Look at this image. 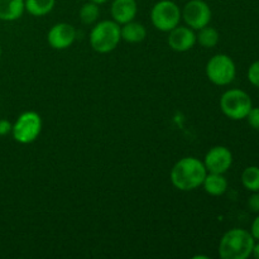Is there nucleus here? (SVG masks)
<instances>
[{
    "label": "nucleus",
    "mask_w": 259,
    "mask_h": 259,
    "mask_svg": "<svg viewBox=\"0 0 259 259\" xmlns=\"http://www.w3.org/2000/svg\"><path fill=\"white\" fill-rule=\"evenodd\" d=\"M206 175L204 162L195 157H185L172 167L171 181L181 191H192L201 186Z\"/></svg>",
    "instance_id": "obj_1"
},
{
    "label": "nucleus",
    "mask_w": 259,
    "mask_h": 259,
    "mask_svg": "<svg viewBox=\"0 0 259 259\" xmlns=\"http://www.w3.org/2000/svg\"><path fill=\"white\" fill-rule=\"evenodd\" d=\"M255 239L244 229L229 230L223 235L219 244V255L223 259H247L252 255Z\"/></svg>",
    "instance_id": "obj_2"
},
{
    "label": "nucleus",
    "mask_w": 259,
    "mask_h": 259,
    "mask_svg": "<svg viewBox=\"0 0 259 259\" xmlns=\"http://www.w3.org/2000/svg\"><path fill=\"white\" fill-rule=\"evenodd\" d=\"M121 40L120 27L114 20H103L93 28L90 45L99 53H109L115 50Z\"/></svg>",
    "instance_id": "obj_3"
},
{
    "label": "nucleus",
    "mask_w": 259,
    "mask_h": 259,
    "mask_svg": "<svg viewBox=\"0 0 259 259\" xmlns=\"http://www.w3.org/2000/svg\"><path fill=\"white\" fill-rule=\"evenodd\" d=\"M253 108L250 96L240 89H230L220 98V109L232 120H243Z\"/></svg>",
    "instance_id": "obj_4"
},
{
    "label": "nucleus",
    "mask_w": 259,
    "mask_h": 259,
    "mask_svg": "<svg viewBox=\"0 0 259 259\" xmlns=\"http://www.w3.org/2000/svg\"><path fill=\"white\" fill-rule=\"evenodd\" d=\"M42 131V119L35 111H25L13 124V138L20 144H29L38 138Z\"/></svg>",
    "instance_id": "obj_5"
},
{
    "label": "nucleus",
    "mask_w": 259,
    "mask_h": 259,
    "mask_svg": "<svg viewBox=\"0 0 259 259\" xmlns=\"http://www.w3.org/2000/svg\"><path fill=\"white\" fill-rule=\"evenodd\" d=\"M151 19L156 29L161 32H169L180 24L181 10L175 2L161 0L152 8Z\"/></svg>",
    "instance_id": "obj_6"
},
{
    "label": "nucleus",
    "mask_w": 259,
    "mask_h": 259,
    "mask_svg": "<svg viewBox=\"0 0 259 259\" xmlns=\"http://www.w3.org/2000/svg\"><path fill=\"white\" fill-rule=\"evenodd\" d=\"M237 67L228 55H215L206 65V76L212 83L218 86L229 85L234 81Z\"/></svg>",
    "instance_id": "obj_7"
},
{
    "label": "nucleus",
    "mask_w": 259,
    "mask_h": 259,
    "mask_svg": "<svg viewBox=\"0 0 259 259\" xmlns=\"http://www.w3.org/2000/svg\"><path fill=\"white\" fill-rule=\"evenodd\" d=\"M181 17L184 18L187 27L199 30L209 25L211 20V9L204 0H190L184 7Z\"/></svg>",
    "instance_id": "obj_8"
},
{
    "label": "nucleus",
    "mask_w": 259,
    "mask_h": 259,
    "mask_svg": "<svg viewBox=\"0 0 259 259\" xmlns=\"http://www.w3.org/2000/svg\"><path fill=\"white\" fill-rule=\"evenodd\" d=\"M207 172L224 175L233 164V154L227 147H212L205 156L204 161Z\"/></svg>",
    "instance_id": "obj_9"
},
{
    "label": "nucleus",
    "mask_w": 259,
    "mask_h": 259,
    "mask_svg": "<svg viewBox=\"0 0 259 259\" xmlns=\"http://www.w3.org/2000/svg\"><path fill=\"white\" fill-rule=\"evenodd\" d=\"M76 39V29L68 23H58L50 29L47 40L53 50H66Z\"/></svg>",
    "instance_id": "obj_10"
},
{
    "label": "nucleus",
    "mask_w": 259,
    "mask_h": 259,
    "mask_svg": "<svg viewBox=\"0 0 259 259\" xmlns=\"http://www.w3.org/2000/svg\"><path fill=\"white\" fill-rule=\"evenodd\" d=\"M168 33V46L176 52H186L196 43V34L190 27H182L179 24Z\"/></svg>",
    "instance_id": "obj_11"
},
{
    "label": "nucleus",
    "mask_w": 259,
    "mask_h": 259,
    "mask_svg": "<svg viewBox=\"0 0 259 259\" xmlns=\"http://www.w3.org/2000/svg\"><path fill=\"white\" fill-rule=\"evenodd\" d=\"M138 5L136 0H114L111 4V17L118 24H125L136 18Z\"/></svg>",
    "instance_id": "obj_12"
},
{
    "label": "nucleus",
    "mask_w": 259,
    "mask_h": 259,
    "mask_svg": "<svg viewBox=\"0 0 259 259\" xmlns=\"http://www.w3.org/2000/svg\"><path fill=\"white\" fill-rule=\"evenodd\" d=\"M24 0H0V20L13 22L24 13Z\"/></svg>",
    "instance_id": "obj_13"
},
{
    "label": "nucleus",
    "mask_w": 259,
    "mask_h": 259,
    "mask_svg": "<svg viewBox=\"0 0 259 259\" xmlns=\"http://www.w3.org/2000/svg\"><path fill=\"white\" fill-rule=\"evenodd\" d=\"M204 190L211 196H222L228 190V181L222 174H209L202 182Z\"/></svg>",
    "instance_id": "obj_14"
},
{
    "label": "nucleus",
    "mask_w": 259,
    "mask_h": 259,
    "mask_svg": "<svg viewBox=\"0 0 259 259\" xmlns=\"http://www.w3.org/2000/svg\"><path fill=\"white\" fill-rule=\"evenodd\" d=\"M121 39L128 43H139L143 42L147 37V29L143 24L136 22H129L123 24L120 28Z\"/></svg>",
    "instance_id": "obj_15"
},
{
    "label": "nucleus",
    "mask_w": 259,
    "mask_h": 259,
    "mask_svg": "<svg viewBox=\"0 0 259 259\" xmlns=\"http://www.w3.org/2000/svg\"><path fill=\"white\" fill-rule=\"evenodd\" d=\"M56 0H24L25 10L33 17H43L52 12Z\"/></svg>",
    "instance_id": "obj_16"
},
{
    "label": "nucleus",
    "mask_w": 259,
    "mask_h": 259,
    "mask_svg": "<svg viewBox=\"0 0 259 259\" xmlns=\"http://www.w3.org/2000/svg\"><path fill=\"white\" fill-rule=\"evenodd\" d=\"M220 34L215 28L206 27L199 29V34L196 35V42L200 43V46H202L204 48H212L219 43Z\"/></svg>",
    "instance_id": "obj_17"
},
{
    "label": "nucleus",
    "mask_w": 259,
    "mask_h": 259,
    "mask_svg": "<svg viewBox=\"0 0 259 259\" xmlns=\"http://www.w3.org/2000/svg\"><path fill=\"white\" fill-rule=\"evenodd\" d=\"M242 184L248 191H259V167H247L242 174Z\"/></svg>",
    "instance_id": "obj_18"
},
{
    "label": "nucleus",
    "mask_w": 259,
    "mask_h": 259,
    "mask_svg": "<svg viewBox=\"0 0 259 259\" xmlns=\"http://www.w3.org/2000/svg\"><path fill=\"white\" fill-rule=\"evenodd\" d=\"M100 9L99 5L93 2H88L81 7L80 9V19L85 25H91L99 19Z\"/></svg>",
    "instance_id": "obj_19"
},
{
    "label": "nucleus",
    "mask_w": 259,
    "mask_h": 259,
    "mask_svg": "<svg viewBox=\"0 0 259 259\" xmlns=\"http://www.w3.org/2000/svg\"><path fill=\"white\" fill-rule=\"evenodd\" d=\"M248 80L255 88H259V60L253 62L248 68Z\"/></svg>",
    "instance_id": "obj_20"
},
{
    "label": "nucleus",
    "mask_w": 259,
    "mask_h": 259,
    "mask_svg": "<svg viewBox=\"0 0 259 259\" xmlns=\"http://www.w3.org/2000/svg\"><path fill=\"white\" fill-rule=\"evenodd\" d=\"M248 124L255 131H259V108H252L248 113L247 118Z\"/></svg>",
    "instance_id": "obj_21"
},
{
    "label": "nucleus",
    "mask_w": 259,
    "mask_h": 259,
    "mask_svg": "<svg viewBox=\"0 0 259 259\" xmlns=\"http://www.w3.org/2000/svg\"><path fill=\"white\" fill-rule=\"evenodd\" d=\"M248 207L250 209V211L253 212H259V191L253 192L252 196L248 200Z\"/></svg>",
    "instance_id": "obj_22"
},
{
    "label": "nucleus",
    "mask_w": 259,
    "mask_h": 259,
    "mask_svg": "<svg viewBox=\"0 0 259 259\" xmlns=\"http://www.w3.org/2000/svg\"><path fill=\"white\" fill-rule=\"evenodd\" d=\"M13 124L10 123L7 119H0V137L8 136L9 133H12Z\"/></svg>",
    "instance_id": "obj_23"
},
{
    "label": "nucleus",
    "mask_w": 259,
    "mask_h": 259,
    "mask_svg": "<svg viewBox=\"0 0 259 259\" xmlns=\"http://www.w3.org/2000/svg\"><path fill=\"white\" fill-rule=\"evenodd\" d=\"M250 234H252V237L254 238L255 240L259 242V215L253 220L252 228H250Z\"/></svg>",
    "instance_id": "obj_24"
},
{
    "label": "nucleus",
    "mask_w": 259,
    "mask_h": 259,
    "mask_svg": "<svg viewBox=\"0 0 259 259\" xmlns=\"http://www.w3.org/2000/svg\"><path fill=\"white\" fill-rule=\"evenodd\" d=\"M252 255L254 258L259 259V242L255 244L254 243V247H253V250H252Z\"/></svg>",
    "instance_id": "obj_25"
},
{
    "label": "nucleus",
    "mask_w": 259,
    "mask_h": 259,
    "mask_svg": "<svg viewBox=\"0 0 259 259\" xmlns=\"http://www.w3.org/2000/svg\"><path fill=\"white\" fill-rule=\"evenodd\" d=\"M89 2H93V3H95V4L100 5V4H104V3H106L108 0H89Z\"/></svg>",
    "instance_id": "obj_26"
},
{
    "label": "nucleus",
    "mask_w": 259,
    "mask_h": 259,
    "mask_svg": "<svg viewBox=\"0 0 259 259\" xmlns=\"http://www.w3.org/2000/svg\"><path fill=\"white\" fill-rule=\"evenodd\" d=\"M0 56H2V47H0Z\"/></svg>",
    "instance_id": "obj_27"
}]
</instances>
